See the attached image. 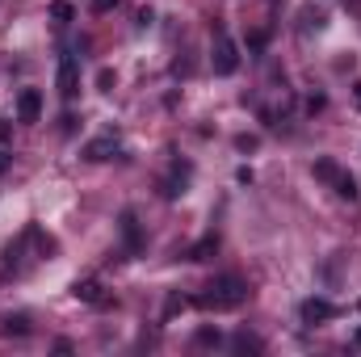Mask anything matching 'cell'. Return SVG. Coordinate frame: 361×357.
I'll list each match as a JSON object with an SVG mask.
<instances>
[{"label":"cell","mask_w":361,"mask_h":357,"mask_svg":"<svg viewBox=\"0 0 361 357\" xmlns=\"http://www.w3.org/2000/svg\"><path fill=\"white\" fill-rule=\"evenodd\" d=\"M193 303L206 307V311H235V307L248 303V282L235 277V273H223V277H214V282L206 286V294H197Z\"/></svg>","instance_id":"cell-1"},{"label":"cell","mask_w":361,"mask_h":357,"mask_svg":"<svg viewBox=\"0 0 361 357\" xmlns=\"http://www.w3.org/2000/svg\"><path fill=\"white\" fill-rule=\"evenodd\" d=\"M210 68H214V76H235L240 72V47L219 30L214 34V51H210Z\"/></svg>","instance_id":"cell-2"},{"label":"cell","mask_w":361,"mask_h":357,"mask_svg":"<svg viewBox=\"0 0 361 357\" xmlns=\"http://www.w3.org/2000/svg\"><path fill=\"white\" fill-rule=\"evenodd\" d=\"M55 85H59V97H63V101L76 97V89H80V63H76V55H63V59H59Z\"/></svg>","instance_id":"cell-3"},{"label":"cell","mask_w":361,"mask_h":357,"mask_svg":"<svg viewBox=\"0 0 361 357\" xmlns=\"http://www.w3.org/2000/svg\"><path fill=\"white\" fill-rule=\"evenodd\" d=\"M298 315H302V324H324V320H336V307L328 298H307L298 307Z\"/></svg>","instance_id":"cell-4"},{"label":"cell","mask_w":361,"mask_h":357,"mask_svg":"<svg viewBox=\"0 0 361 357\" xmlns=\"http://www.w3.org/2000/svg\"><path fill=\"white\" fill-rule=\"evenodd\" d=\"M17 118H21V122H38V118H42V92L21 89V97H17Z\"/></svg>","instance_id":"cell-5"},{"label":"cell","mask_w":361,"mask_h":357,"mask_svg":"<svg viewBox=\"0 0 361 357\" xmlns=\"http://www.w3.org/2000/svg\"><path fill=\"white\" fill-rule=\"evenodd\" d=\"M118 227H122V240H126V253H130V257H139V248H143V236H139V219H135V210H122V219H118Z\"/></svg>","instance_id":"cell-6"},{"label":"cell","mask_w":361,"mask_h":357,"mask_svg":"<svg viewBox=\"0 0 361 357\" xmlns=\"http://www.w3.org/2000/svg\"><path fill=\"white\" fill-rule=\"evenodd\" d=\"M114 152H118V135H101V139L85 143V160H109Z\"/></svg>","instance_id":"cell-7"},{"label":"cell","mask_w":361,"mask_h":357,"mask_svg":"<svg viewBox=\"0 0 361 357\" xmlns=\"http://www.w3.org/2000/svg\"><path fill=\"white\" fill-rule=\"evenodd\" d=\"M72 294H76L80 303H92V307H101V303H105V294H101V282H97V277L76 282V286H72Z\"/></svg>","instance_id":"cell-8"},{"label":"cell","mask_w":361,"mask_h":357,"mask_svg":"<svg viewBox=\"0 0 361 357\" xmlns=\"http://www.w3.org/2000/svg\"><path fill=\"white\" fill-rule=\"evenodd\" d=\"M219 253V236H202L193 248H189V261H210Z\"/></svg>","instance_id":"cell-9"},{"label":"cell","mask_w":361,"mask_h":357,"mask_svg":"<svg viewBox=\"0 0 361 357\" xmlns=\"http://www.w3.org/2000/svg\"><path fill=\"white\" fill-rule=\"evenodd\" d=\"M315 177L328 181V185H336V181L345 177V169H341L336 160H328V156H324V160H315Z\"/></svg>","instance_id":"cell-10"},{"label":"cell","mask_w":361,"mask_h":357,"mask_svg":"<svg viewBox=\"0 0 361 357\" xmlns=\"http://www.w3.org/2000/svg\"><path fill=\"white\" fill-rule=\"evenodd\" d=\"M328 30V17L319 8H302V34H324Z\"/></svg>","instance_id":"cell-11"},{"label":"cell","mask_w":361,"mask_h":357,"mask_svg":"<svg viewBox=\"0 0 361 357\" xmlns=\"http://www.w3.org/2000/svg\"><path fill=\"white\" fill-rule=\"evenodd\" d=\"M336 193H341V198H345V202H357V177H349V173H345V177L336 181Z\"/></svg>","instance_id":"cell-12"},{"label":"cell","mask_w":361,"mask_h":357,"mask_svg":"<svg viewBox=\"0 0 361 357\" xmlns=\"http://www.w3.org/2000/svg\"><path fill=\"white\" fill-rule=\"evenodd\" d=\"M51 17H55V21H59V25H68V21H72V17H76V8H72V4H68V0H55V4H51Z\"/></svg>","instance_id":"cell-13"},{"label":"cell","mask_w":361,"mask_h":357,"mask_svg":"<svg viewBox=\"0 0 361 357\" xmlns=\"http://www.w3.org/2000/svg\"><path fill=\"white\" fill-rule=\"evenodd\" d=\"M193 345H206V349H210V345H223V332H219V328H197Z\"/></svg>","instance_id":"cell-14"},{"label":"cell","mask_w":361,"mask_h":357,"mask_svg":"<svg viewBox=\"0 0 361 357\" xmlns=\"http://www.w3.org/2000/svg\"><path fill=\"white\" fill-rule=\"evenodd\" d=\"M4 332H17V337L30 332V320L25 315H4Z\"/></svg>","instance_id":"cell-15"},{"label":"cell","mask_w":361,"mask_h":357,"mask_svg":"<svg viewBox=\"0 0 361 357\" xmlns=\"http://www.w3.org/2000/svg\"><path fill=\"white\" fill-rule=\"evenodd\" d=\"M185 307H189V298H180V294H173V298L164 303V320H173V315H177V311H185Z\"/></svg>","instance_id":"cell-16"},{"label":"cell","mask_w":361,"mask_h":357,"mask_svg":"<svg viewBox=\"0 0 361 357\" xmlns=\"http://www.w3.org/2000/svg\"><path fill=\"white\" fill-rule=\"evenodd\" d=\"M235 349H252V353H261V341L248 337V332H240V337H235Z\"/></svg>","instance_id":"cell-17"},{"label":"cell","mask_w":361,"mask_h":357,"mask_svg":"<svg viewBox=\"0 0 361 357\" xmlns=\"http://www.w3.org/2000/svg\"><path fill=\"white\" fill-rule=\"evenodd\" d=\"M265 42H269V34H265V30H257V34L248 38V51H265Z\"/></svg>","instance_id":"cell-18"},{"label":"cell","mask_w":361,"mask_h":357,"mask_svg":"<svg viewBox=\"0 0 361 357\" xmlns=\"http://www.w3.org/2000/svg\"><path fill=\"white\" fill-rule=\"evenodd\" d=\"M235 147H240V152H252V147H257V139H252V135H240V139H235Z\"/></svg>","instance_id":"cell-19"},{"label":"cell","mask_w":361,"mask_h":357,"mask_svg":"<svg viewBox=\"0 0 361 357\" xmlns=\"http://www.w3.org/2000/svg\"><path fill=\"white\" fill-rule=\"evenodd\" d=\"M109 8H118V0H92V13H109Z\"/></svg>","instance_id":"cell-20"},{"label":"cell","mask_w":361,"mask_h":357,"mask_svg":"<svg viewBox=\"0 0 361 357\" xmlns=\"http://www.w3.org/2000/svg\"><path fill=\"white\" fill-rule=\"evenodd\" d=\"M4 139H8V122H0V143H4Z\"/></svg>","instance_id":"cell-21"},{"label":"cell","mask_w":361,"mask_h":357,"mask_svg":"<svg viewBox=\"0 0 361 357\" xmlns=\"http://www.w3.org/2000/svg\"><path fill=\"white\" fill-rule=\"evenodd\" d=\"M353 345H357V349H361V328H357V332H353Z\"/></svg>","instance_id":"cell-22"},{"label":"cell","mask_w":361,"mask_h":357,"mask_svg":"<svg viewBox=\"0 0 361 357\" xmlns=\"http://www.w3.org/2000/svg\"><path fill=\"white\" fill-rule=\"evenodd\" d=\"M277 4H286V0H269V8H277Z\"/></svg>","instance_id":"cell-23"},{"label":"cell","mask_w":361,"mask_h":357,"mask_svg":"<svg viewBox=\"0 0 361 357\" xmlns=\"http://www.w3.org/2000/svg\"><path fill=\"white\" fill-rule=\"evenodd\" d=\"M353 92H357V101H361V85H357V89H353Z\"/></svg>","instance_id":"cell-24"}]
</instances>
